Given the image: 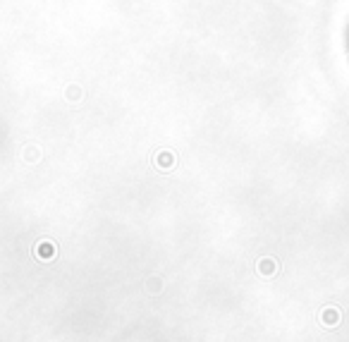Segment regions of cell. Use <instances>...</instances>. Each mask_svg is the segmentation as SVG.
I'll return each instance as SVG.
<instances>
[{
	"label": "cell",
	"instance_id": "obj_1",
	"mask_svg": "<svg viewBox=\"0 0 349 342\" xmlns=\"http://www.w3.org/2000/svg\"><path fill=\"white\" fill-rule=\"evenodd\" d=\"M347 50H349V27H347Z\"/></svg>",
	"mask_w": 349,
	"mask_h": 342
}]
</instances>
